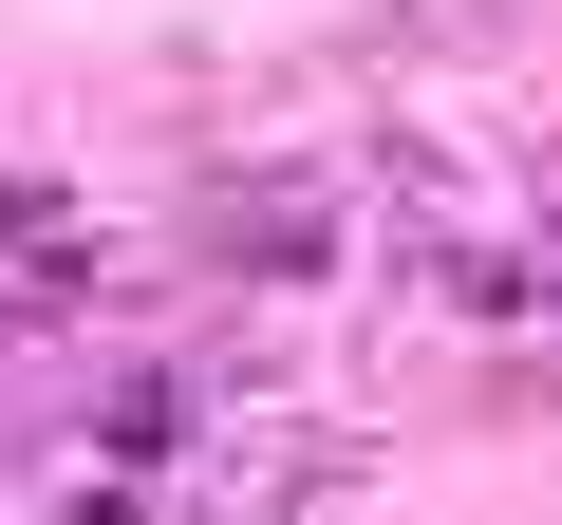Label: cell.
<instances>
[{"instance_id":"obj_1","label":"cell","mask_w":562,"mask_h":525,"mask_svg":"<svg viewBox=\"0 0 562 525\" xmlns=\"http://www.w3.org/2000/svg\"><path fill=\"white\" fill-rule=\"evenodd\" d=\"M132 282V225H94L76 188H0V320H94Z\"/></svg>"}]
</instances>
